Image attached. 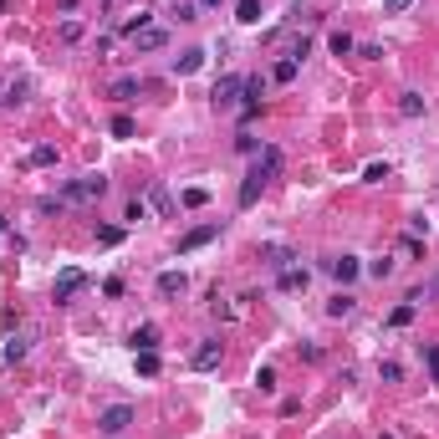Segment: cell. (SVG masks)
<instances>
[{
  "label": "cell",
  "instance_id": "obj_1",
  "mask_svg": "<svg viewBox=\"0 0 439 439\" xmlns=\"http://www.w3.org/2000/svg\"><path fill=\"white\" fill-rule=\"evenodd\" d=\"M281 169H286V153H281V148H261V153H255L251 174H245V179H240V189H235V204H240V210H251V204L261 199V189H266Z\"/></svg>",
  "mask_w": 439,
  "mask_h": 439
},
{
  "label": "cell",
  "instance_id": "obj_2",
  "mask_svg": "<svg viewBox=\"0 0 439 439\" xmlns=\"http://www.w3.org/2000/svg\"><path fill=\"white\" fill-rule=\"evenodd\" d=\"M108 195V179L102 174H82V179H67L61 184V199L67 204H87V199H102Z\"/></svg>",
  "mask_w": 439,
  "mask_h": 439
},
{
  "label": "cell",
  "instance_id": "obj_3",
  "mask_svg": "<svg viewBox=\"0 0 439 439\" xmlns=\"http://www.w3.org/2000/svg\"><path fill=\"white\" fill-rule=\"evenodd\" d=\"M261 92H266V77H261V72H251V77L240 82V108H235L240 128H245V123H255V113H261Z\"/></svg>",
  "mask_w": 439,
  "mask_h": 439
},
{
  "label": "cell",
  "instance_id": "obj_4",
  "mask_svg": "<svg viewBox=\"0 0 439 439\" xmlns=\"http://www.w3.org/2000/svg\"><path fill=\"white\" fill-rule=\"evenodd\" d=\"M87 286V271H77V266H67L57 276V286H51V296H57V306H72L77 302V291Z\"/></svg>",
  "mask_w": 439,
  "mask_h": 439
},
{
  "label": "cell",
  "instance_id": "obj_5",
  "mask_svg": "<svg viewBox=\"0 0 439 439\" xmlns=\"http://www.w3.org/2000/svg\"><path fill=\"white\" fill-rule=\"evenodd\" d=\"M322 271H327L332 281H342V286H347V281L363 276V261H358V255H322Z\"/></svg>",
  "mask_w": 439,
  "mask_h": 439
},
{
  "label": "cell",
  "instance_id": "obj_6",
  "mask_svg": "<svg viewBox=\"0 0 439 439\" xmlns=\"http://www.w3.org/2000/svg\"><path fill=\"white\" fill-rule=\"evenodd\" d=\"M128 424H133V404H113V409H102V414H97V429L108 439H118Z\"/></svg>",
  "mask_w": 439,
  "mask_h": 439
},
{
  "label": "cell",
  "instance_id": "obj_7",
  "mask_svg": "<svg viewBox=\"0 0 439 439\" xmlns=\"http://www.w3.org/2000/svg\"><path fill=\"white\" fill-rule=\"evenodd\" d=\"M240 82H245V77H220V82H215V92H210V102H215L220 113L240 108Z\"/></svg>",
  "mask_w": 439,
  "mask_h": 439
},
{
  "label": "cell",
  "instance_id": "obj_8",
  "mask_svg": "<svg viewBox=\"0 0 439 439\" xmlns=\"http://www.w3.org/2000/svg\"><path fill=\"white\" fill-rule=\"evenodd\" d=\"M220 358H225L220 338H204V342L195 347V358H189V368H195V373H210V368H220Z\"/></svg>",
  "mask_w": 439,
  "mask_h": 439
},
{
  "label": "cell",
  "instance_id": "obj_9",
  "mask_svg": "<svg viewBox=\"0 0 439 439\" xmlns=\"http://www.w3.org/2000/svg\"><path fill=\"white\" fill-rule=\"evenodd\" d=\"M210 240H220V225H195L189 235H179V255H195V251H204Z\"/></svg>",
  "mask_w": 439,
  "mask_h": 439
},
{
  "label": "cell",
  "instance_id": "obj_10",
  "mask_svg": "<svg viewBox=\"0 0 439 439\" xmlns=\"http://www.w3.org/2000/svg\"><path fill=\"white\" fill-rule=\"evenodd\" d=\"M276 286H281V291H306V286H312V271L291 261V266H281V271H276Z\"/></svg>",
  "mask_w": 439,
  "mask_h": 439
},
{
  "label": "cell",
  "instance_id": "obj_11",
  "mask_svg": "<svg viewBox=\"0 0 439 439\" xmlns=\"http://www.w3.org/2000/svg\"><path fill=\"white\" fill-rule=\"evenodd\" d=\"M128 347H133V353H159V327H153V322H138V327L128 332Z\"/></svg>",
  "mask_w": 439,
  "mask_h": 439
},
{
  "label": "cell",
  "instance_id": "obj_12",
  "mask_svg": "<svg viewBox=\"0 0 439 439\" xmlns=\"http://www.w3.org/2000/svg\"><path fill=\"white\" fill-rule=\"evenodd\" d=\"M184 291H189V276H184V271H159V296H164V302H179Z\"/></svg>",
  "mask_w": 439,
  "mask_h": 439
},
{
  "label": "cell",
  "instance_id": "obj_13",
  "mask_svg": "<svg viewBox=\"0 0 439 439\" xmlns=\"http://www.w3.org/2000/svg\"><path fill=\"white\" fill-rule=\"evenodd\" d=\"M128 41H133V51H159L164 41H169V31H164V26H144V31H133V36H128Z\"/></svg>",
  "mask_w": 439,
  "mask_h": 439
},
{
  "label": "cell",
  "instance_id": "obj_14",
  "mask_svg": "<svg viewBox=\"0 0 439 439\" xmlns=\"http://www.w3.org/2000/svg\"><path fill=\"white\" fill-rule=\"evenodd\" d=\"M138 92H144V77H118V82L108 87V97H113V102H133Z\"/></svg>",
  "mask_w": 439,
  "mask_h": 439
},
{
  "label": "cell",
  "instance_id": "obj_15",
  "mask_svg": "<svg viewBox=\"0 0 439 439\" xmlns=\"http://www.w3.org/2000/svg\"><path fill=\"white\" fill-rule=\"evenodd\" d=\"M353 312H358V296H353V291H338V296L327 302V317H332V322H342V317H353Z\"/></svg>",
  "mask_w": 439,
  "mask_h": 439
},
{
  "label": "cell",
  "instance_id": "obj_16",
  "mask_svg": "<svg viewBox=\"0 0 439 439\" xmlns=\"http://www.w3.org/2000/svg\"><path fill=\"white\" fill-rule=\"evenodd\" d=\"M199 67H204V51H199V46H195V51H179V57H174V72H179V77H195Z\"/></svg>",
  "mask_w": 439,
  "mask_h": 439
},
{
  "label": "cell",
  "instance_id": "obj_17",
  "mask_svg": "<svg viewBox=\"0 0 439 439\" xmlns=\"http://www.w3.org/2000/svg\"><path fill=\"white\" fill-rule=\"evenodd\" d=\"M414 317H419V302H414V296H404V302H398L393 312H389V327H409Z\"/></svg>",
  "mask_w": 439,
  "mask_h": 439
},
{
  "label": "cell",
  "instance_id": "obj_18",
  "mask_svg": "<svg viewBox=\"0 0 439 439\" xmlns=\"http://www.w3.org/2000/svg\"><path fill=\"white\" fill-rule=\"evenodd\" d=\"M235 21L240 26H261V0H235Z\"/></svg>",
  "mask_w": 439,
  "mask_h": 439
},
{
  "label": "cell",
  "instance_id": "obj_19",
  "mask_svg": "<svg viewBox=\"0 0 439 439\" xmlns=\"http://www.w3.org/2000/svg\"><path fill=\"white\" fill-rule=\"evenodd\" d=\"M398 255H404V261H424V240L404 230V235H398Z\"/></svg>",
  "mask_w": 439,
  "mask_h": 439
},
{
  "label": "cell",
  "instance_id": "obj_20",
  "mask_svg": "<svg viewBox=\"0 0 439 439\" xmlns=\"http://www.w3.org/2000/svg\"><path fill=\"white\" fill-rule=\"evenodd\" d=\"M398 113L404 118H424V92H398Z\"/></svg>",
  "mask_w": 439,
  "mask_h": 439
},
{
  "label": "cell",
  "instance_id": "obj_21",
  "mask_svg": "<svg viewBox=\"0 0 439 439\" xmlns=\"http://www.w3.org/2000/svg\"><path fill=\"white\" fill-rule=\"evenodd\" d=\"M296 67H302V61H291V57H281V61H276V67H271V82H281V87H286V82H296Z\"/></svg>",
  "mask_w": 439,
  "mask_h": 439
},
{
  "label": "cell",
  "instance_id": "obj_22",
  "mask_svg": "<svg viewBox=\"0 0 439 439\" xmlns=\"http://www.w3.org/2000/svg\"><path fill=\"white\" fill-rule=\"evenodd\" d=\"M261 255H266V266H271V271H281V266H291V261H296V255L286 251V245H266Z\"/></svg>",
  "mask_w": 439,
  "mask_h": 439
},
{
  "label": "cell",
  "instance_id": "obj_23",
  "mask_svg": "<svg viewBox=\"0 0 439 439\" xmlns=\"http://www.w3.org/2000/svg\"><path fill=\"white\" fill-rule=\"evenodd\" d=\"M327 46H332V57H353V51H358V41H353L347 31H332V36H327Z\"/></svg>",
  "mask_w": 439,
  "mask_h": 439
},
{
  "label": "cell",
  "instance_id": "obj_24",
  "mask_svg": "<svg viewBox=\"0 0 439 439\" xmlns=\"http://www.w3.org/2000/svg\"><path fill=\"white\" fill-rule=\"evenodd\" d=\"M26 353H31V338H10V342H6V353H0V358H6V363L16 368V363H21Z\"/></svg>",
  "mask_w": 439,
  "mask_h": 439
},
{
  "label": "cell",
  "instance_id": "obj_25",
  "mask_svg": "<svg viewBox=\"0 0 439 439\" xmlns=\"http://www.w3.org/2000/svg\"><path fill=\"white\" fill-rule=\"evenodd\" d=\"M393 266H398V261H393V255H378V261H368L363 271H368V276H373V281H389V276H393Z\"/></svg>",
  "mask_w": 439,
  "mask_h": 439
},
{
  "label": "cell",
  "instance_id": "obj_26",
  "mask_svg": "<svg viewBox=\"0 0 439 439\" xmlns=\"http://www.w3.org/2000/svg\"><path fill=\"white\" fill-rule=\"evenodd\" d=\"M133 358H138V373H144V378H159V368H164L159 353H133Z\"/></svg>",
  "mask_w": 439,
  "mask_h": 439
},
{
  "label": "cell",
  "instance_id": "obj_27",
  "mask_svg": "<svg viewBox=\"0 0 439 439\" xmlns=\"http://www.w3.org/2000/svg\"><path fill=\"white\" fill-rule=\"evenodd\" d=\"M148 204H153L159 215H169V210H174V204H169V189H164V184H153V189H148Z\"/></svg>",
  "mask_w": 439,
  "mask_h": 439
},
{
  "label": "cell",
  "instance_id": "obj_28",
  "mask_svg": "<svg viewBox=\"0 0 439 439\" xmlns=\"http://www.w3.org/2000/svg\"><path fill=\"white\" fill-rule=\"evenodd\" d=\"M26 92H31L26 82H10L6 92H0V102H6V108H16V102H26Z\"/></svg>",
  "mask_w": 439,
  "mask_h": 439
},
{
  "label": "cell",
  "instance_id": "obj_29",
  "mask_svg": "<svg viewBox=\"0 0 439 439\" xmlns=\"http://www.w3.org/2000/svg\"><path fill=\"white\" fill-rule=\"evenodd\" d=\"M31 164H36V169H46V164H57V148H51V144H36V148H31Z\"/></svg>",
  "mask_w": 439,
  "mask_h": 439
},
{
  "label": "cell",
  "instance_id": "obj_30",
  "mask_svg": "<svg viewBox=\"0 0 439 439\" xmlns=\"http://www.w3.org/2000/svg\"><path fill=\"white\" fill-rule=\"evenodd\" d=\"M255 389H261V393H276V368H255Z\"/></svg>",
  "mask_w": 439,
  "mask_h": 439
},
{
  "label": "cell",
  "instance_id": "obj_31",
  "mask_svg": "<svg viewBox=\"0 0 439 439\" xmlns=\"http://www.w3.org/2000/svg\"><path fill=\"white\" fill-rule=\"evenodd\" d=\"M393 169H389V164H368V169H363V184H383V179H389Z\"/></svg>",
  "mask_w": 439,
  "mask_h": 439
},
{
  "label": "cell",
  "instance_id": "obj_32",
  "mask_svg": "<svg viewBox=\"0 0 439 439\" xmlns=\"http://www.w3.org/2000/svg\"><path fill=\"white\" fill-rule=\"evenodd\" d=\"M123 220H128V225H138V220H148V204H144V199H128Z\"/></svg>",
  "mask_w": 439,
  "mask_h": 439
},
{
  "label": "cell",
  "instance_id": "obj_33",
  "mask_svg": "<svg viewBox=\"0 0 439 439\" xmlns=\"http://www.w3.org/2000/svg\"><path fill=\"white\" fill-rule=\"evenodd\" d=\"M378 378H383V383H398V378H404V368H398L393 358H383V363H378Z\"/></svg>",
  "mask_w": 439,
  "mask_h": 439
},
{
  "label": "cell",
  "instance_id": "obj_34",
  "mask_svg": "<svg viewBox=\"0 0 439 439\" xmlns=\"http://www.w3.org/2000/svg\"><path fill=\"white\" fill-rule=\"evenodd\" d=\"M123 240V225H97V245H118Z\"/></svg>",
  "mask_w": 439,
  "mask_h": 439
},
{
  "label": "cell",
  "instance_id": "obj_35",
  "mask_svg": "<svg viewBox=\"0 0 439 439\" xmlns=\"http://www.w3.org/2000/svg\"><path fill=\"white\" fill-rule=\"evenodd\" d=\"M169 16H174V21H199V16H195V6H189V0H174V6H169Z\"/></svg>",
  "mask_w": 439,
  "mask_h": 439
},
{
  "label": "cell",
  "instance_id": "obj_36",
  "mask_svg": "<svg viewBox=\"0 0 439 439\" xmlns=\"http://www.w3.org/2000/svg\"><path fill=\"white\" fill-rule=\"evenodd\" d=\"M113 138H133V118H128V113L113 118Z\"/></svg>",
  "mask_w": 439,
  "mask_h": 439
},
{
  "label": "cell",
  "instance_id": "obj_37",
  "mask_svg": "<svg viewBox=\"0 0 439 439\" xmlns=\"http://www.w3.org/2000/svg\"><path fill=\"white\" fill-rule=\"evenodd\" d=\"M419 347H424V342H419ZM424 363H429V378L439 383V347H434V342H429V347H424Z\"/></svg>",
  "mask_w": 439,
  "mask_h": 439
},
{
  "label": "cell",
  "instance_id": "obj_38",
  "mask_svg": "<svg viewBox=\"0 0 439 439\" xmlns=\"http://www.w3.org/2000/svg\"><path fill=\"white\" fill-rule=\"evenodd\" d=\"M184 204H189V210H199V204H210V189H184Z\"/></svg>",
  "mask_w": 439,
  "mask_h": 439
},
{
  "label": "cell",
  "instance_id": "obj_39",
  "mask_svg": "<svg viewBox=\"0 0 439 439\" xmlns=\"http://www.w3.org/2000/svg\"><path fill=\"white\" fill-rule=\"evenodd\" d=\"M123 291H128V286H123V276H108V281H102V296H113V302H118Z\"/></svg>",
  "mask_w": 439,
  "mask_h": 439
},
{
  "label": "cell",
  "instance_id": "obj_40",
  "mask_svg": "<svg viewBox=\"0 0 439 439\" xmlns=\"http://www.w3.org/2000/svg\"><path fill=\"white\" fill-rule=\"evenodd\" d=\"M235 153H261V144H255V138L240 128V138H235Z\"/></svg>",
  "mask_w": 439,
  "mask_h": 439
},
{
  "label": "cell",
  "instance_id": "obj_41",
  "mask_svg": "<svg viewBox=\"0 0 439 439\" xmlns=\"http://www.w3.org/2000/svg\"><path fill=\"white\" fill-rule=\"evenodd\" d=\"M61 41H82V21H61Z\"/></svg>",
  "mask_w": 439,
  "mask_h": 439
},
{
  "label": "cell",
  "instance_id": "obj_42",
  "mask_svg": "<svg viewBox=\"0 0 439 439\" xmlns=\"http://www.w3.org/2000/svg\"><path fill=\"white\" fill-rule=\"evenodd\" d=\"M306 51H312V41H306V36H296V41H291V51H286V57H291V61H302V57H306Z\"/></svg>",
  "mask_w": 439,
  "mask_h": 439
},
{
  "label": "cell",
  "instance_id": "obj_43",
  "mask_svg": "<svg viewBox=\"0 0 439 439\" xmlns=\"http://www.w3.org/2000/svg\"><path fill=\"white\" fill-rule=\"evenodd\" d=\"M409 6H414V0H383V16H404Z\"/></svg>",
  "mask_w": 439,
  "mask_h": 439
},
{
  "label": "cell",
  "instance_id": "obj_44",
  "mask_svg": "<svg viewBox=\"0 0 439 439\" xmlns=\"http://www.w3.org/2000/svg\"><path fill=\"white\" fill-rule=\"evenodd\" d=\"M409 235H419V240H424V235H429V220L414 215V220H409Z\"/></svg>",
  "mask_w": 439,
  "mask_h": 439
},
{
  "label": "cell",
  "instance_id": "obj_45",
  "mask_svg": "<svg viewBox=\"0 0 439 439\" xmlns=\"http://www.w3.org/2000/svg\"><path fill=\"white\" fill-rule=\"evenodd\" d=\"M215 6H220V0H199V10H215Z\"/></svg>",
  "mask_w": 439,
  "mask_h": 439
},
{
  "label": "cell",
  "instance_id": "obj_46",
  "mask_svg": "<svg viewBox=\"0 0 439 439\" xmlns=\"http://www.w3.org/2000/svg\"><path fill=\"white\" fill-rule=\"evenodd\" d=\"M429 296H439V276H434V281H429Z\"/></svg>",
  "mask_w": 439,
  "mask_h": 439
},
{
  "label": "cell",
  "instance_id": "obj_47",
  "mask_svg": "<svg viewBox=\"0 0 439 439\" xmlns=\"http://www.w3.org/2000/svg\"><path fill=\"white\" fill-rule=\"evenodd\" d=\"M0 10H6V0H0Z\"/></svg>",
  "mask_w": 439,
  "mask_h": 439
},
{
  "label": "cell",
  "instance_id": "obj_48",
  "mask_svg": "<svg viewBox=\"0 0 439 439\" xmlns=\"http://www.w3.org/2000/svg\"><path fill=\"white\" fill-rule=\"evenodd\" d=\"M383 439H393V434H383Z\"/></svg>",
  "mask_w": 439,
  "mask_h": 439
}]
</instances>
